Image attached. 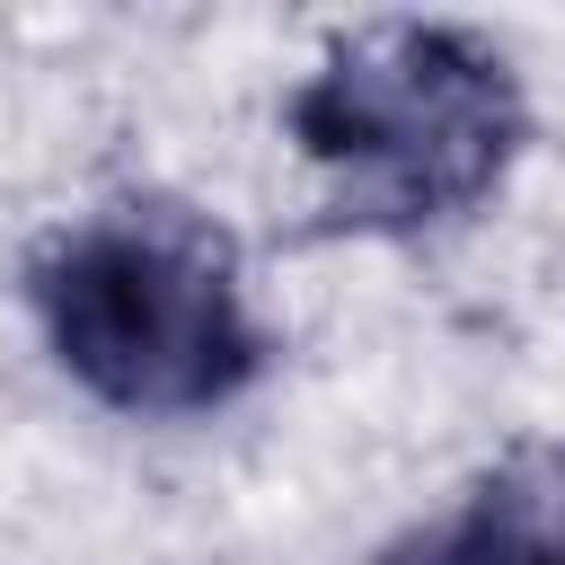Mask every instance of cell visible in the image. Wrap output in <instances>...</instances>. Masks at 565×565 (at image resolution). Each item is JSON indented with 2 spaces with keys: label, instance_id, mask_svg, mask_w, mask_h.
Segmentation results:
<instances>
[{
  "label": "cell",
  "instance_id": "obj_3",
  "mask_svg": "<svg viewBox=\"0 0 565 565\" xmlns=\"http://www.w3.org/2000/svg\"><path fill=\"white\" fill-rule=\"evenodd\" d=\"M353 565H565V424L512 433L441 503L380 530Z\"/></svg>",
  "mask_w": 565,
  "mask_h": 565
},
{
  "label": "cell",
  "instance_id": "obj_2",
  "mask_svg": "<svg viewBox=\"0 0 565 565\" xmlns=\"http://www.w3.org/2000/svg\"><path fill=\"white\" fill-rule=\"evenodd\" d=\"M282 141L309 177L318 238L415 247L503 203L539 106L503 35L468 18H362L282 88Z\"/></svg>",
  "mask_w": 565,
  "mask_h": 565
},
{
  "label": "cell",
  "instance_id": "obj_1",
  "mask_svg": "<svg viewBox=\"0 0 565 565\" xmlns=\"http://www.w3.org/2000/svg\"><path fill=\"white\" fill-rule=\"evenodd\" d=\"M18 300L44 362L124 424H212L282 362L238 230L168 185H124L35 230Z\"/></svg>",
  "mask_w": 565,
  "mask_h": 565
}]
</instances>
